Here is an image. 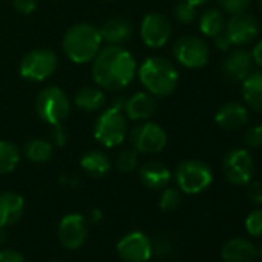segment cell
I'll return each mask as SVG.
<instances>
[{"label":"cell","mask_w":262,"mask_h":262,"mask_svg":"<svg viewBox=\"0 0 262 262\" xmlns=\"http://www.w3.org/2000/svg\"><path fill=\"white\" fill-rule=\"evenodd\" d=\"M173 54L178 63H181L182 67L190 70H198V68H204L208 63L210 48L205 40L194 36H185L174 43Z\"/></svg>","instance_id":"cell-9"},{"label":"cell","mask_w":262,"mask_h":262,"mask_svg":"<svg viewBox=\"0 0 262 262\" xmlns=\"http://www.w3.org/2000/svg\"><path fill=\"white\" fill-rule=\"evenodd\" d=\"M20 162L19 148L8 141H0V174H8L17 168Z\"/></svg>","instance_id":"cell-27"},{"label":"cell","mask_w":262,"mask_h":262,"mask_svg":"<svg viewBox=\"0 0 262 262\" xmlns=\"http://www.w3.org/2000/svg\"><path fill=\"white\" fill-rule=\"evenodd\" d=\"M176 182L182 193L199 194L207 190L213 182L211 168L202 161H185L176 170Z\"/></svg>","instance_id":"cell-6"},{"label":"cell","mask_w":262,"mask_h":262,"mask_svg":"<svg viewBox=\"0 0 262 262\" xmlns=\"http://www.w3.org/2000/svg\"><path fill=\"white\" fill-rule=\"evenodd\" d=\"M88 236L86 217L77 213L67 214L59 224V239L63 247L70 250L80 248Z\"/></svg>","instance_id":"cell-14"},{"label":"cell","mask_w":262,"mask_h":262,"mask_svg":"<svg viewBox=\"0 0 262 262\" xmlns=\"http://www.w3.org/2000/svg\"><path fill=\"white\" fill-rule=\"evenodd\" d=\"M222 170L228 182L233 185H247L254 174V159L248 150H230L222 162Z\"/></svg>","instance_id":"cell-10"},{"label":"cell","mask_w":262,"mask_h":262,"mask_svg":"<svg viewBox=\"0 0 262 262\" xmlns=\"http://www.w3.org/2000/svg\"><path fill=\"white\" fill-rule=\"evenodd\" d=\"M242 144L247 148H260L262 147V123L253 125L244 131Z\"/></svg>","instance_id":"cell-31"},{"label":"cell","mask_w":262,"mask_h":262,"mask_svg":"<svg viewBox=\"0 0 262 262\" xmlns=\"http://www.w3.org/2000/svg\"><path fill=\"white\" fill-rule=\"evenodd\" d=\"M138 77L142 86L155 97L170 96L179 82L178 68L168 59L158 56L148 57L141 63Z\"/></svg>","instance_id":"cell-3"},{"label":"cell","mask_w":262,"mask_h":262,"mask_svg":"<svg viewBox=\"0 0 262 262\" xmlns=\"http://www.w3.org/2000/svg\"><path fill=\"white\" fill-rule=\"evenodd\" d=\"M214 39V45L219 48V50H222V51H228L233 45H231V42H230V39L227 37V34L222 31V33H219L216 37H213Z\"/></svg>","instance_id":"cell-39"},{"label":"cell","mask_w":262,"mask_h":262,"mask_svg":"<svg viewBox=\"0 0 262 262\" xmlns=\"http://www.w3.org/2000/svg\"><path fill=\"white\" fill-rule=\"evenodd\" d=\"M225 28V19L221 10L217 8H210L207 10L199 20V30L204 36L207 37H216L219 33H222Z\"/></svg>","instance_id":"cell-25"},{"label":"cell","mask_w":262,"mask_h":262,"mask_svg":"<svg viewBox=\"0 0 262 262\" xmlns=\"http://www.w3.org/2000/svg\"><path fill=\"white\" fill-rule=\"evenodd\" d=\"M13 7L20 14H33L37 8V0H13Z\"/></svg>","instance_id":"cell-35"},{"label":"cell","mask_w":262,"mask_h":262,"mask_svg":"<svg viewBox=\"0 0 262 262\" xmlns=\"http://www.w3.org/2000/svg\"><path fill=\"white\" fill-rule=\"evenodd\" d=\"M50 142L53 145H57V147H62L67 142V133H65L62 123L51 126V141Z\"/></svg>","instance_id":"cell-37"},{"label":"cell","mask_w":262,"mask_h":262,"mask_svg":"<svg viewBox=\"0 0 262 262\" xmlns=\"http://www.w3.org/2000/svg\"><path fill=\"white\" fill-rule=\"evenodd\" d=\"M25 211V201L19 193H0V227H10L16 224Z\"/></svg>","instance_id":"cell-19"},{"label":"cell","mask_w":262,"mask_h":262,"mask_svg":"<svg viewBox=\"0 0 262 262\" xmlns=\"http://www.w3.org/2000/svg\"><path fill=\"white\" fill-rule=\"evenodd\" d=\"M129 142L138 153L144 155H156L161 153L168 142L167 133L162 126L153 122L144 120L138 123L129 135Z\"/></svg>","instance_id":"cell-7"},{"label":"cell","mask_w":262,"mask_h":262,"mask_svg":"<svg viewBox=\"0 0 262 262\" xmlns=\"http://www.w3.org/2000/svg\"><path fill=\"white\" fill-rule=\"evenodd\" d=\"M257 251L254 245L242 237L231 239L224 244L221 256L225 262H253Z\"/></svg>","instance_id":"cell-21"},{"label":"cell","mask_w":262,"mask_h":262,"mask_svg":"<svg viewBox=\"0 0 262 262\" xmlns=\"http://www.w3.org/2000/svg\"><path fill=\"white\" fill-rule=\"evenodd\" d=\"M24 153L28 161L34 164H43L53 156V144L47 139H31L25 144Z\"/></svg>","instance_id":"cell-26"},{"label":"cell","mask_w":262,"mask_h":262,"mask_svg":"<svg viewBox=\"0 0 262 262\" xmlns=\"http://www.w3.org/2000/svg\"><path fill=\"white\" fill-rule=\"evenodd\" d=\"M214 120L222 129L236 131L248 123V110L242 103L227 102L217 110Z\"/></svg>","instance_id":"cell-18"},{"label":"cell","mask_w":262,"mask_h":262,"mask_svg":"<svg viewBox=\"0 0 262 262\" xmlns=\"http://www.w3.org/2000/svg\"><path fill=\"white\" fill-rule=\"evenodd\" d=\"M59 59L51 50H33L30 51L19 65V73L24 79L31 82L47 80L57 70Z\"/></svg>","instance_id":"cell-8"},{"label":"cell","mask_w":262,"mask_h":262,"mask_svg":"<svg viewBox=\"0 0 262 262\" xmlns=\"http://www.w3.org/2000/svg\"><path fill=\"white\" fill-rule=\"evenodd\" d=\"M99 31L102 40L108 45H122L133 36V24L123 16H111L102 22Z\"/></svg>","instance_id":"cell-15"},{"label":"cell","mask_w":262,"mask_h":262,"mask_svg":"<svg viewBox=\"0 0 262 262\" xmlns=\"http://www.w3.org/2000/svg\"><path fill=\"white\" fill-rule=\"evenodd\" d=\"M93 79L106 91H120L135 80L138 63L135 56L120 45H108L93 60Z\"/></svg>","instance_id":"cell-1"},{"label":"cell","mask_w":262,"mask_h":262,"mask_svg":"<svg viewBox=\"0 0 262 262\" xmlns=\"http://www.w3.org/2000/svg\"><path fill=\"white\" fill-rule=\"evenodd\" d=\"M36 110H37L39 117L50 126L60 125L70 116L71 102L62 88L48 86L39 93L37 102H36Z\"/></svg>","instance_id":"cell-5"},{"label":"cell","mask_w":262,"mask_h":262,"mask_svg":"<svg viewBox=\"0 0 262 262\" xmlns=\"http://www.w3.org/2000/svg\"><path fill=\"white\" fill-rule=\"evenodd\" d=\"M50 262H60V260H50Z\"/></svg>","instance_id":"cell-45"},{"label":"cell","mask_w":262,"mask_h":262,"mask_svg":"<svg viewBox=\"0 0 262 262\" xmlns=\"http://www.w3.org/2000/svg\"><path fill=\"white\" fill-rule=\"evenodd\" d=\"M139 179L150 190H162L170 184L171 171L162 162L151 161L139 168Z\"/></svg>","instance_id":"cell-20"},{"label":"cell","mask_w":262,"mask_h":262,"mask_svg":"<svg viewBox=\"0 0 262 262\" xmlns=\"http://www.w3.org/2000/svg\"><path fill=\"white\" fill-rule=\"evenodd\" d=\"M74 105L86 113L99 111L105 105V93L102 88L96 86H82L74 94Z\"/></svg>","instance_id":"cell-23"},{"label":"cell","mask_w":262,"mask_h":262,"mask_svg":"<svg viewBox=\"0 0 262 262\" xmlns=\"http://www.w3.org/2000/svg\"><path fill=\"white\" fill-rule=\"evenodd\" d=\"M257 2H259V7H260V10H262V0H257Z\"/></svg>","instance_id":"cell-44"},{"label":"cell","mask_w":262,"mask_h":262,"mask_svg":"<svg viewBox=\"0 0 262 262\" xmlns=\"http://www.w3.org/2000/svg\"><path fill=\"white\" fill-rule=\"evenodd\" d=\"M196 8H198V7L188 4L187 0H179V2H178V4L174 5V8H173L174 19H176L179 24L188 25V24L194 22L196 17H198V10H196Z\"/></svg>","instance_id":"cell-29"},{"label":"cell","mask_w":262,"mask_h":262,"mask_svg":"<svg viewBox=\"0 0 262 262\" xmlns=\"http://www.w3.org/2000/svg\"><path fill=\"white\" fill-rule=\"evenodd\" d=\"M94 138L105 148H114L125 142L128 133V117L123 110L111 105L96 119L94 123Z\"/></svg>","instance_id":"cell-4"},{"label":"cell","mask_w":262,"mask_h":262,"mask_svg":"<svg viewBox=\"0 0 262 262\" xmlns=\"http://www.w3.org/2000/svg\"><path fill=\"white\" fill-rule=\"evenodd\" d=\"M245 230L254 237H262V208L251 211L245 219Z\"/></svg>","instance_id":"cell-32"},{"label":"cell","mask_w":262,"mask_h":262,"mask_svg":"<svg viewBox=\"0 0 262 262\" xmlns=\"http://www.w3.org/2000/svg\"><path fill=\"white\" fill-rule=\"evenodd\" d=\"M247 185H248V190H247L248 199L256 205H262V182L250 181Z\"/></svg>","instance_id":"cell-34"},{"label":"cell","mask_w":262,"mask_h":262,"mask_svg":"<svg viewBox=\"0 0 262 262\" xmlns=\"http://www.w3.org/2000/svg\"><path fill=\"white\" fill-rule=\"evenodd\" d=\"M188 4H191V5H194V7H199V5H204V4H207L208 0H187Z\"/></svg>","instance_id":"cell-42"},{"label":"cell","mask_w":262,"mask_h":262,"mask_svg":"<svg viewBox=\"0 0 262 262\" xmlns=\"http://www.w3.org/2000/svg\"><path fill=\"white\" fill-rule=\"evenodd\" d=\"M224 33L230 39L231 45L241 47V45L250 43L253 39H256V36L259 33V24L253 16L247 14L245 11L231 14L230 19L225 20Z\"/></svg>","instance_id":"cell-13"},{"label":"cell","mask_w":262,"mask_h":262,"mask_svg":"<svg viewBox=\"0 0 262 262\" xmlns=\"http://www.w3.org/2000/svg\"><path fill=\"white\" fill-rule=\"evenodd\" d=\"M182 202L181 191L178 188H165L159 198V207L164 211H174Z\"/></svg>","instance_id":"cell-30"},{"label":"cell","mask_w":262,"mask_h":262,"mask_svg":"<svg viewBox=\"0 0 262 262\" xmlns=\"http://www.w3.org/2000/svg\"><path fill=\"white\" fill-rule=\"evenodd\" d=\"M0 262H25V257L17 250L4 248V250H0Z\"/></svg>","instance_id":"cell-36"},{"label":"cell","mask_w":262,"mask_h":262,"mask_svg":"<svg viewBox=\"0 0 262 262\" xmlns=\"http://www.w3.org/2000/svg\"><path fill=\"white\" fill-rule=\"evenodd\" d=\"M251 54L244 50H233L222 62V73L231 82H242L253 71Z\"/></svg>","instance_id":"cell-16"},{"label":"cell","mask_w":262,"mask_h":262,"mask_svg":"<svg viewBox=\"0 0 262 262\" xmlns=\"http://www.w3.org/2000/svg\"><path fill=\"white\" fill-rule=\"evenodd\" d=\"M173 34L171 22L159 13L147 14L141 24V39L150 48L165 47Z\"/></svg>","instance_id":"cell-12"},{"label":"cell","mask_w":262,"mask_h":262,"mask_svg":"<svg viewBox=\"0 0 262 262\" xmlns=\"http://www.w3.org/2000/svg\"><path fill=\"white\" fill-rule=\"evenodd\" d=\"M139 153L131 147V148H122L117 156H116V168L120 171V173H131L138 168V164H139Z\"/></svg>","instance_id":"cell-28"},{"label":"cell","mask_w":262,"mask_h":262,"mask_svg":"<svg viewBox=\"0 0 262 262\" xmlns=\"http://www.w3.org/2000/svg\"><path fill=\"white\" fill-rule=\"evenodd\" d=\"M7 239H8V233H7L5 227H0V245L5 244Z\"/></svg>","instance_id":"cell-41"},{"label":"cell","mask_w":262,"mask_h":262,"mask_svg":"<svg viewBox=\"0 0 262 262\" xmlns=\"http://www.w3.org/2000/svg\"><path fill=\"white\" fill-rule=\"evenodd\" d=\"M80 167L91 178H103L111 170V161L103 151L91 150L82 156Z\"/></svg>","instance_id":"cell-24"},{"label":"cell","mask_w":262,"mask_h":262,"mask_svg":"<svg viewBox=\"0 0 262 262\" xmlns=\"http://www.w3.org/2000/svg\"><path fill=\"white\" fill-rule=\"evenodd\" d=\"M173 248H174L173 241L168 239L167 236H161L159 241L156 242V251L159 256H170L173 253Z\"/></svg>","instance_id":"cell-38"},{"label":"cell","mask_w":262,"mask_h":262,"mask_svg":"<svg viewBox=\"0 0 262 262\" xmlns=\"http://www.w3.org/2000/svg\"><path fill=\"white\" fill-rule=\"evenodd\" d=\"M103 40L97 27L91 24L73 25L62 39V47L67 57L77 65L93 62L102 50Z\"/></svg>","instance_id":"cell-2"},{"label":"cell","mask_w":262,"mask_h":262,"mask_svg":"<svg viewBox=\"0 0 262 262\" xmlns=\"http://www.w3.org/2000/svg\"><path fill=\"white\" fill-rule=\"evenodd\" d=\"M158 110V100L153 94L147 93H136L131 97L125 99L123 113L131 120L144 122L150 119Z\"/></svg>","instance_id":"cell-17"},{"label":"cell","mask_w":262,"mask_h":262,"mask_svg":"<svg viewBox=\"0 0 262 262\" xmlns=\"http://www.w3.org/2000/svg\"><path fill=\"white\" fill-rule=\"evenodd\" d=\"M242 97L251 110L262 113V71H251L242 80Z\"/></svg>","instance_id":"cell-22"},{"label":"cell","mask_w":262,"mask_h":262,"mask_svg":"<svg viewBox=\"0 0 262 262\" xmlns=\"http://www.w3.org/2000/svg\"><path fill=\"white\" fill-rule=\"evenodd\" d=\"M217 4L222 11L228 14H237L244 13L250 7L251 0H217Z\"/></svg>","instance_id":"cell-33"},{"label":"cell","mask_w":262,"mask_h":262,"mask_svg":"<svg viewBox=\"0 0 262 262\" xmlns=\"http://www.w3.org/2000/svg\"><path fill=\"white\" fill-rule=\"evenodd\" d=\"M257 251V254L260 256V259H262V242H260V245H259V250H256Z\"/></svg>","instance_id":"cell-43"},{"label":"cell","mask_w":262,"mask_h":262,"mask_svg":"<svg viewBox=\"0 0 262 262\" xmlns=\"http://www.w3.org/2000/svg\"><path fill=\"white\" fill-rule=\"evenodd\" d=\"M117 254L125 262H147L153 256V242L142 231H131L117 242Z\"/></svg>","instance_id":"cell-11"},{"label":"cell","mask_w":262,"mask_h":262,"mask_svg":"<svg viewBox=\"0 0 262 262\" xmlns=\"http://www.w3.org/2000/svg\"><path fill=\"white\" fill-rule=\"evenodd\" d=\"M251 59H253V62H254L256 65H259V67L262 68V40H259V42L254 45V48H253V51H251Z\"/></svg>","instance_id":"cell-40"}]
</instances>
